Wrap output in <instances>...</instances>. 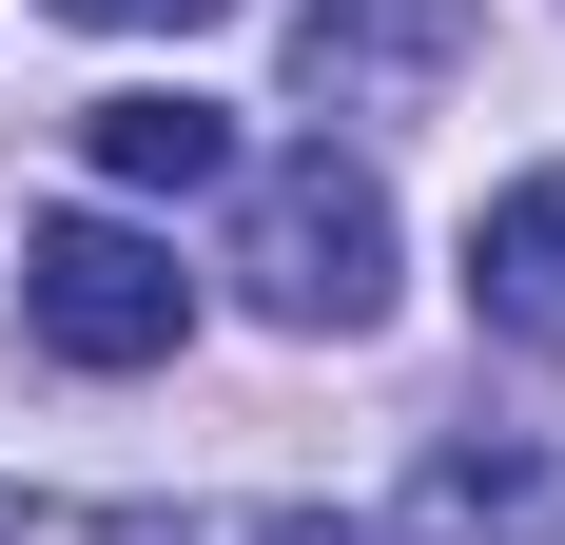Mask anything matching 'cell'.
Masks as SVG:
<instances>
[{"label": "cell", "instance_id": "obj_1", "mask_svg": "<svg viewBox=\"0 0 565 545\" xmlns=\"http://www.w3.org/2000/svg\"><path fill=\"white\" fill-rule=\"evenodd\" d=\"M234 272H254L274 331H371V312H391V175L332 157V137L254 157V195H234Z\"/></svg>", "mask_w": 565, "mask_h": 545}, {"label": "cell", "instance_id": "obj_2", "mask_svg": "<svg viewBox=\"0 0 565 545\" xmlns=\"http://www.w3.org/2000/svg\"><path fill=\"white\" fill-rule=\"evenodd\" d=\"M20 331H40L58 371H157L175 331H195V272L137 215H40L20 234Z\"/></svg>", "mask_w": 565, "mask_h": 545}, {"label": "cell", "instance_id": "obj_3", "mask_svg": "<svg viewBox=\"0 0 565 545\" xmlns=\"http://www.w3.org/2000/svg\"><path fill=\"white\" fill-rule=\"evenodd\" d=\"M449 40H468V0H312V20H292V78L332 117H371V98H409V78H449Z\"/></svg>", "mask_w": 565, "mask_h": 545}, {"label": "cell", "instance_id": "obj_4", "mask_svg": "<svg viewBox=\"0 0 565 545\" xmlns=\"http://www.w3.org/2000/svg\"><path fill=\"white\" fill-rule=\"evenodd\" d=\"M468 312L508 331V351H565V157L468 215Z\"/></svg>", "mask_w": 565, "mask_h": 545}, {"label": "cell", "instance_id": "obj_5", "mask_svg": "<svg viewBox=\"0 0 565 545\" xmlns=\"http://www.w3.org/2000/svg\"><path fill=\"white\" fill-rule=\"evenodd\" d=\"M78 157H98L117 195H215V175H234V117L137 78V98H98V117H78Z\"/></svg>", "mask_w": 565, "mask_h": 545}, {"label": "cell", "instance_id": "obj_6", "mask_svg": "<svg viewBox=\"0 0 565 545\" xmlns=\"http://www.w3.org/2000/svg\"><path fill=\"white\" fill-rule=\"evenodd\" d=\"M409 545H546V448H429Z\"/></svg>", "mask_w": 565, "mask_h": 545}, {"label": "cell", "instance_id": "obj_7", "mask_svg": "<svg viewBox=\"0 0 565 545\" xmlns=\"http://www.w3.org/2000/svg\"><path fill=\"white\" fill-rule=\"evenodd\" d=\"M58 20H98V40H195V20H234V0H58Z\"/></svg>", "mask_w": 565, "mask_h": 545}, {"label": "cell", "instance_id": "obj_8", "mask_svg": "<svg viewBox=\"0 0 565 545\" xmlns=\"http://www.w3.org/2000/svg\"><path fill=\"white\" fill-rule=\"evenodd\" d=\"M254 545H371V526H312V506H274V526H254Z\"/></svg>", "mask_w": 565, "mask_h": 545}]
</instances>
